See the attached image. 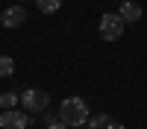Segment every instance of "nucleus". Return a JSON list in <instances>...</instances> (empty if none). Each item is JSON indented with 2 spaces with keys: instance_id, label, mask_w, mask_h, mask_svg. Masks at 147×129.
I'll return each mask as SVG.
<instances>
[{
  "instance_id": "0eeeda50",
  "label": "nucleus",
  "mask_w": 147,
  "mask_h": 129,
  "mask_svg": "<svg viewBox=\"0 0 147 129\" xmlns=\"http://www.w3.org/2000/svg\"><path fill=\"white\" fill-rule=\"evenodd\" d=\"M21 97H18V94H12V91H6V94H0V109H3V112H12V109H15V103H18Z\"/></svg>"
},
{
  "instance_id": "f03ea898",
  "label": "nucleus",
  "mask_w": 147,
  "mask_h": 129,
  "mask_svg": "<svg viewBox=\"0 0 147 129\" xmlns=\"http://www.w3.org/2000/svg\"><path fill=\"white\" fill-rule=\"evenodd\" d=\"M100 35H103V41H118L124 35V21H121L118 12H106L100 18Z\"/></svg>"
},
{
  "instance_id": "423d86ee",
  "label": "nucleus",
  "mask_w": 147,
  "mask_h": 129,
  "mask_svg": "<svg viewBox=\"0 0 147 129\" xmlns=\"http://www.w3.org/2000/svg\"><path fill=\"white\" fill-rule=\"evenodd\" d=\"M118 15H121V21H141V6L136 3V0H124V3L118 6Z\"/></svg>"
},
{
  "instance_id": "7ed1b4c3",
  "label": "nucleus",
  "mask_w": 147,
  "mask_h": 129,
  "mask_svg": "<svg viewBox=\"0 0 147 129\" xmlns=\"http://www.w3.org/2000/svg\"><path fill=\"white\" fill-rule=\"evenodd\" d=\"M21 103H24V109H27V112L38 114V112H47V103H50V94H47V91H41V88H30V91H24Z\"/></svg>"
},
{
  "instance_id": "9d476101",
  "label": "nucleus",
  "mask_w": 147,
  "mask_h": 129,
  "mask_svg": "<svg viewBox=\"0 0 147 129\" xmlns=\"http://www.w3.org/2000/svg\"><path fill=\"white\" fill-rule=\"evenodd\" d=\"M35 6H38L44 15H53V12H59V0H35Z\"/></svg>"
},
{
  "instance_id": "6e6552de",
  "label": "nucleus",
  "mask_w": 147,
  "mask_h": 129,
  "mask_svg": "<svg viewBox=\"0 0 147 129\" xmlns=\"http://www.w3.org/2000/svg\"><path fill=\"white\" fill-rule=\"evenodd\" d=\"M109 120H112L109 114H94V117H88V126H85V129H106Z\"/></svg>"
},
{
  "instance_id": "20e7f679",
  "label": "nucleus",
  "mask_w": 147,
  "mask_h": 129,
  "mask_svg": "<svg viewBox=\"0 0 147 129\" xmlns=\"http://www.w3.org/2000/svg\"><path fill=\"white\" fill-rule=\"evenodd\" d=\"M0 126L3 129H27L30 126V120H27V114L24 112H0Z\"/></svg>"
},
{
  "instance_id": "4468645a",
  "label": "nucleus",
  "mask_w": 147,
  "mask_h": 129,
  "mask_svg": "<svg viewBox=\"0 0 147 129\" xmlns=\"http://www.w3.org/2000/svg\"><path fill=\"white\" fill-rule=\"evenodd\" d=\"M80 129H85V126H80Z\"/></svg>"
},
{
  "instance_id": "1a4fd4ad",
  "label": "nucleus",
  "mask_w": 147,
  "mask_h": 129,
  "mask_svg": "<svg viewBox=\"0 0 147 129\" xmlns=\"http://www.w3.org/2000/svg\"><path fill=\"white\" fill-rule=\"evenodd\" d=\"M15 74V62L12 56H0V76H12Z\"/></svg>"
},
{
  "instance_id": "ddd939ff",
  "label": "nucleus",
  "mask_w": 147,
  "mask_h": 129,
  "mask_svg": "<svg viewBox=\"0 0 147 129\" xmlns=\"http://www.w3.org/2000/svg\"><path fill=\"white\" fill-rule=\"evenodd\" d=\"M18 3H27V0H18Z\"/></svg>"
},
{
  "instance_id": "f257e3e1",
  "label": "nucleus",
  "mask_w": 147,
  "mask_h": 129,
  "mask_svg": "<svg viewBox=\"0 0 147 129\" xmlns=\"http://www.w3.org/2000/svg\"><path fill=\"white\" fill-rule=\"evenodd\" d=\"M59 120L65 126H82L88 123V106H85L82 97H68L59 106Z\"/></svg>"
},
{
  "instance_id": "9b49d317",
  "label": "nucleus",
  "mask_w": 147,
  "mask_h": 129,
  "mask_svg": "<svg viewBox=\"0 0 147 129\" xmlns=\"http://www.w3.org/2000/svg\"><path fill=\"white\" fill-rule=\"evenodd\" d=\"M47 129H68L62 120H53V123H47Z\"/></svg>"
},
{
  "instance_id": "f8f14e48",
  "label": "nucleus",
  "mask_w": 147,
  "mask_h": 129,
  "mask_svg": "<svg viewBox=\"0 0 147 129\" xmlns=\"http://www.w3.org/2000/svg\"><path fill=\"white\" fill-rule=\"evenodd\" d=\"M106 129H127V126H124V123H118V120H109V126H106Z\"/></svg>"
},
{
  "instance_id": "39448f33",
  "label": "nucleus",
  "mask_w": 147,
  "mask_h": 129,
  "mask_svg": "<svg viewBox=\"0 0 147 129\" xmlns=\"http://www.w3.org/2000/svg\"><path fill=\"white\" fill-rule=\"evenodd\" d=\"M3 27H9V29H15V27H21L24 21H27V9H24V3H18V6H12V9H6L3 12Z\"/></svg>"
}]
</instances>
